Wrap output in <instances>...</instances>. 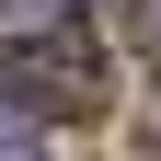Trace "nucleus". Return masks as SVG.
Listing matches in <instances>:
<instances>
[{"instance_id":"f257e3e1","label":"nucleus","mask_w":161,"mask_h":161,"mask_svg":"<svg viewBox=\"0 0 161 161\" xmlns=\"http://www.w3.org/2000/svg\"><path fill=\"white\" fill-rule=\"evenodd\" d=\"M0 92L23 115H92L104 104V46L80 23H46V35H23V46L0 58Z\"/></svg>"},{"instance_id":"f03ea898","label":"nucleus","mask_w":161,"mask_h":161,"mask_svg":"<svg viewBox=\"0 0 161 161\" xmlns=\"http://www.w3.org/2000/svg\"><path fill=\"white\" fill-rule=\"evenodd\" d=\"M115 12H127V46H138V58L161 69V0H115Z\"/></svg>"},{"instance_id":"7ed1b4c3","label":"nucleus","mask_w":161,"mask_h":161,"mask_svg":"<svg viewBox=\"0 0 161 161\" xmlns=\"http://www.w3.org/2000/svg\"><path fill=\"white\" fill-rule=\"evenodd\" d=\"M23 150H35V115L12 104V92H0V161H23Z\"/></svg>"},{"instance_id":"20e7f679","label":"nucleus","mask_w":161,"mask_h":161,"mask_svg":"<svg viewBox=\"0 0 161 161\" xmlns=\"http://www.w3.org/2000/svg\"><path fill=\"white\" fill-rule=\"evenodd\" d=\"M23 12H69V0H23Z\"/></svg>"}]
</instances>
